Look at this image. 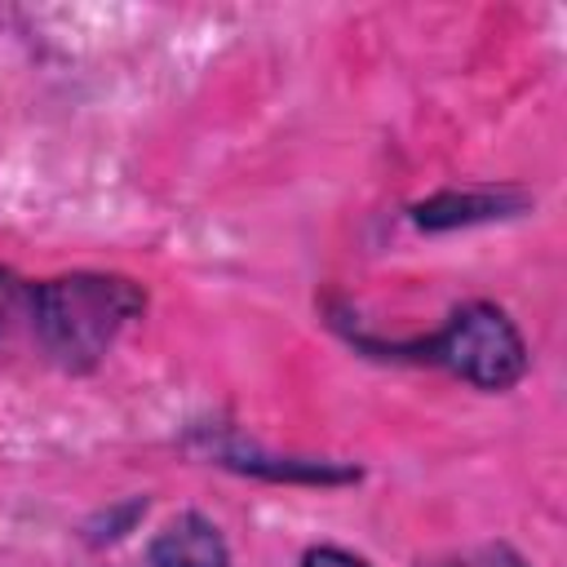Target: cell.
I'll return each instance as SVG.
<instances>
[{
	"mask_svg": "<svg viewBox=\"0 0 567 567\" xmlns=\"http://www.w3.org/2000/svg\"><path fill=\"white\" fill-rule=\"evenodd\" d=\"M301 567H368V563L354 558V554H346V549H337V545H319V549H310L301 558Z\"/></svg>",
	"mask_w": 567,
	"mask_h": 567,
	"instance_id": "obj_6",
	"label": "cell"
},
{
	"mask_svg": "<svg viewBox=\"0 0 567 567\" xmlns=\"http://www.w3.org/2000/svg\"><path fill=\"white\" fill-rule=\"evenodd\" d=\"M421 567H527L509 545H470V549H452V554H439Z\"/></svg>",
	"mask_w": 567,
	"mask_h": 567,
	"instance_id": "obj_5",
	"label": "cell"
},
{
	"mask_svg": "<svg viewBox=\"0 0 567 567\" xmlns=\"http://www.w3.org/2000/svg\"><path fill=\"white\" fill-rule=\"evenodd\" d=\"M151 567H230V549L204 514H177L146 549Z\"/></svg>",
	"mask_w": 567,
	"mask_h": 567,
	"instance_id": "obj_3",
	"label": "cell"
},
{
	"mask_svg": "<svg viewBox=\"0 0 567 567\" xmlns=\"http://www.w3.org/2000/svg\"><path fill=\"white\" fill-rule=\"evenodd\" d=\"M31 306H35V284L0 266V346L13 337H31Z\"/></svg>",
	"mask_w": 567,
	"mask_h": 567,
	"instance_id": "obj_4",
	"label": "cell"
},
{
	"mask_svg": "<svg viewBox=\"0 0 567 567\" xmlns=\"http://www.w3.org/2000/svg\"><path fill=\"white\" fill-rule=\"evenodd\" d=\"M146 292L128 275L106 270H71L35 284L31 337L49 363L66 372H89L106 359L120 332L142 319Z\"/></svg>",
	"mask_w": 567,
	"mask_h": 567,
	"instance_id": "obj_1",
	"label": "cell"
},
{
	"mask_svg": "<svg viewBox=\"0 0 567 567\" xmlns=\"http://www.w3.org/2000/svg\"><path fill=\"white\" fill-rule=\"evenodd\" d=\"M399 359L439 363L452 377L470 381L474 390H509L527 372V346L509 315L492 301H470L447 315V323L421 341L390 346Z\"/></svg>",
	"mask_w": 567,
	"mask_h": 567,
	"instance_id": "obj_2",
	"label": "cell"
}]
</instances>
